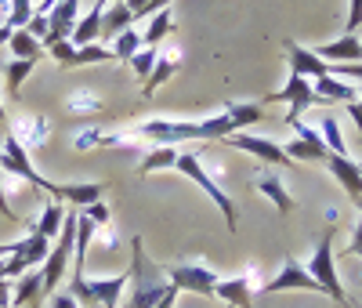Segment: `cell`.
<instances>
[{"instance_id":"obj_1","label":"cell","mask_w":362,"mask_h":308,"mask_svg":"<svg viewBox=\"0 0 362 308\" xmlns=\"http://www.w3.org/2000/svg\"><path fill=\"white\" fill-rule=\"evenodd\" d=\"M264 116V105L261 102H225L221 113L214 116H203V120H145V123H134L131 135L138 142H148V145H185V142H225L228 135L250 127Z\"/></svg>"},{"instance_id":"obj_2","label":"cell","mask_w":362,"mask_h":308,"mask_svg":"<svg viewBox=\"0 0 362 308\" xmlns=\"http://www.w3.org/2000/svg\"><path fill=\"white\" fill-rule=\"evenodd\" d=\"M337 210H326V229H322V239H319V246L312 251V258L305 261V268H308V275L322 287V294H329L337 304H344V308H358V301L355 297H348L344 294V287H341V280H337V258H334V236H337Z\"/></svg>"},{"instance_id":"obj_3","label":"cell","mask_w":362,"mask_h":308,"mask_svg":"<svg viewBox=\"0 0 362 308\" xmlns=\"http://www.w3.org/2000/svg\"><path fill=\"white\" fill-rule=\"evenodd\" d=\"M131 280H134V290L127 294L124 308H156L167 297V290L174 287L167 275H163V268H156L153 261L145 258L141 236L131 243Z\"/></svg>"},{"instance_id":"obj_4","label":"cell","mask_w":362,"mask_h":308,"mask_svg":"<svg viewBox=\"0 0 362 308\" xmlns=\"http://www.w3.org/2000/svg\"><path fill=\"white\" fill-rule=\"evenodd\" d=\"M177 171L185 174L192 185H199V189H203V196H210V200H214V207L221 210V218H225L228 232H235V229H239V210H235L232 196H228V193L221 189V185L214 181V174L206 171V164H203V156H199V152H181V156H177Z\"/></svg>"},{"instance_id":"obj_5","label":"cell","mask_w":362,"mask_h":308,"mask_svg":"<svg viewBox=\"0 0 362 308\" xmlns=\"http://www.w3.org/2000/svg\"><path fill=\"white\" fill-rule=\"evenodd\" d=\"M127 283H131V272L112 275V280H87L83 275V280H69L66 294H73L83 308H116L124 290H127Z\"/></svg>"},{"instance_id":"obj_6","label":"cell","mask_w":362,"mask_h":308,"mask_svg":"<svg viewBox=\"0 0 362 308\" xmlns=\"http://www.w3.org/2000/svg\"><path fill=\"white\" fill-rule=\"evenodd\" d=\"M163 275L177 287V290H189V294H199V297H214L218 294V283L221 275L214 268H206L203 258H185V261H174L163 268Z\"/></svg>"},{"instance_id":"obj_7","label":"cell","mask_w":362,"mask_h":308,"mask_svg":"<svg viewBox=\"0 0 362 308\" xmlns=\"http://www.w3.org/2000/svg\"><path fill=\"white\" fill-rule=\"evenodd\" d=\"M272 102H290V120H300L305 116V109H312V105H334L329 98H322L319 91L312 87V80L308 76H297V73H290V80L276 91V95H268V98H261V105H272Z\"/></svg>"},{"instance_id":"obj_8","label":"cell","mask_w":362,"mask_h":308,"mask_svg":"<svg viewBox=\"0 0 362 308\" xmlns=\"http://www.w3.org/2000/svg\"><path fill=\"white\" fill-rule=\"evenodd\" d=\"M225 145H232L239 152H250V156H257L264 167H293V160L286 156V149L276 138H261V135H250V131H235V135L225 138Z\"/></svg>"},{"instance_id":"obj_9","label":"cell","mask_w":362,"mask_h":308,"mask_svg":"<svg viewBox=\"0 0 362 308\" xmlns=\"http://www.w3.org/2000/svg\"><path fill=\"white\" fill-rule=\"evenodd\" d=\"M47 254H51V239H44L40 232H29L18 246V254H11L4 261V275L8 280H18V275H25L29 268H40L47 261Z\"/></svg>"},{"instance_id":"obj_10","label":"cell","mask_w":362,"mask_h":308,"mask_svg":"<svg viewBox=\"0 0 362 308\" xmlns=\"http://www.w3.org/2000/svg\"><path fill=\"white\" fill-rule=\"evenodd\" d=\"M283 290H312V294H322V287L308 275L305 261H297V258H283V268L272 275V280L257 294H283Z\"/></svg>"},{"instance_id":"obj_11","label":"cell","mask_w":362,"mask_h":308,"mask_svg":"<svg viewBox=\"0 0 362 308\" xmlns=\"http://www.w3.org/2000/svg\"><path fill=\"white\" fill-rule=\"evenodd\" d=\"M8 135L25 149V152H40L51 138V120L40 113H25L18 120H8Z\"/></svg>"},{"instance_id":"obj_12","label":"cell","mask_w":362,"mask_h":308,"mask_svg":"<svg viewBox=\"0 0 362 308\" xmlns=\"http://www.w3.org/2000/svg\"><path fill=\"white\" fill-rule=\"evenodd\" d=\"M257 268L250 265L243 275H232V280H221L218 283V294L225 304H235V308H254V294H257Z\"/></svg>"},{"instance_id":"obj_13","label":"cell","mask_w":362,"mask_h":308,"mask_svg":"<svg viewBox=\"0 0 362 308\" xmlns=\"http://www.w3.org/2000/svg\"><path fill=\"white\" fill-rule=\"evenodd\" d=\"M47 193L54 200H66V203H76L80 210L90 207V203H98L105 196V181H51L47 185Z\"/></svg>"},{"instance_id":"obj_14","label":"cell","mask_w":362,"mask_h":308,"mask_svg":"<svg viewBox=\"0 0 362 308\" xmlns=\"http://www.w3.org/2000/svg\"><path fill=\"white\" fill-rule=\"evenodd\" d=\"M283 51H286V62H290V73L308 76V80L329 76V62H322L312 47H300L297 40H286V44H283Z\"/></svg>"},{"instance_id":"obj_15","label":"cell","mask_w":362,"mask_h":308,"mask_svg":"<svg viewBox=\"0 0 362 308\" xmlns=\"http://www.w3.org/2000/svg\"><path fill=\"white\" fill-rule=\"evenodd\" d=\"M76 22H80V0H62V4L47 15V40H44V47L58 44V40H69Z\"/></svg>"},{"instance_id":"obj_16","label":"cell","mask_w":362,"mask_h":308,"mask_svg":"<svg viewBox=\"0 0 362 308\" xmlns=\"http://www.w3.org/2000/svg\"><path fill=\"white\" fill-rule=\"evenodd\" d=\"M254 189H257L261 196H268L272 203H276V210L283 214V218H286V214L297 207L293 193L283 185V178H279V174H272V171H257V178H254Z\"/></svg>"},{"instance_id":"obj_17","label":"cell","mask_w":362,"mask_h":308,"mask_svg":"<svg viewBox=\"0 0 362 308\" xmlns=\"http://www.w3.org/2000/svg\"><path fill=\"white\" fill-rule=\"evenodd\" d=\"M112 4V0H95V8H90L80 22H76V29H73V47H87V44H98V37H102V18H105V8Z\"/></svg>"},{"instance_id":"obj_18","label":"cell","mask_w":362,"mask_h":308,"mask_svg":"<svg viewBox=\"0 0 362 308\" xmlns=\"http://www.w3.org/2000/svg\"><path fill=\"white\" fill-rule=\"evenodd\" d=\"M326 167L334 171V178L341 181V189L355 200H362V167L351 160V156H326Z\"/></svg>"},{"instance_id":"obj_19","label":"cell","mask_w":362,"mask_h":308,"mask_svg":"<svg viewBox=\"0 0 362 308\" xmlns=\"http://www.w3.org/2000/svg\"><path fill=\"white\" fill-rule=\"evenodd\" d=\"M134 25V11L127 8V0H112V4L105 8V18H102V47H109V40H116L124 29Z\"/></svg>"},{"instance_id":"obj_20","label":"cell","mask_w":362,"mask_h":308,"mask_svg":"<svg viewBox=\"0 0 362 308\" xmlns=\"http://www.w3.org/2000/svg\"><path fill=\"white\" fill-rule=\"evenodd\" d=\"M177 69H181V55H177V51H160V58H156V69L148 73V80H145V87H141V95H145V98H153L156 91H160V87H163V84H167V80H170Z\"/></svg>"},{"instance_id":"obj_21","label":"cell","mask_w":362,"mask_h":308,"mask_svg":"<svg viewBox=\"0 0 362 308\" xmlns=\"http://www.w3.org/2000/svg\"><path fill=\"white\" fill-rule=\"evenodd\" d=\"M177 156L181 152L174 149V145H148L145 149V156L138 160V174L145 178V174H156V171H167V167H177Z\"/></svg>"},{"instance_id":"obj_22","label":"cell","mask_w":362,"mask_h":308,"mask_svg":"<svg viewBox=\"0 0 362 308\" xmlns=\"http://www.w3.org/2000/svg\"><path fill=\"white\" fill-rule=\"evenodd\" d=\"M315 55L326 62V58H334V62H362V40H358V33H344L341 40H334V44H322V47H315Z\"/></svg>"},{"instance_id":"obj_23","label":"cell","mask_w":362,"mask_h":308,"mask_svg":"<svg viewBox=\"0 0 362 308\" xmlns=\"http://www.w3.org/2000/svg\"><path fill=\"white\" fill-rule=\"evenodd\" d=\"M66 113H69V116H98V113H105V102L95 95V91L76 87L73 95L66 98Z\"/></svg>"},{"instance_id":"obj_24","label":"cell","mask_w":362,"mask_h":308,"mask_svg":"<svg viewBox=\"0 0 362 308\" xmlns=\"http://www.w3.org/2000/svg\"><path fill=\"white\" fill-rule=\"evenodd\" d=\"M174 33V11L170 8H163V11H156L153 15V22H148V29L141 33V44L145 47H156L160 40H167Z\"/></svg>"},{"instance_id":"obj_25","label":"cell","mask_w":362,"mask_h":308,"mask_svg":"<svg viewBox=\"0 0 362 308\" xmlns=\"http://www.w3.org/2000/svg\"><path fill=\"white\" fill-rule=\"evenodd\" d=\"M8 47H11V55L15 58H25V62H40L47 51H44V44L37 40V37H29L25 29H15L11 33V40H8Z\"/></svg>"},{"instance_id":"obj_26","label":"cell","mask_w":362,"mask_h":308,"mask_svg":"<svg viewBox=\"0 0 362 308\" xmlns=\"http://www.w3.org/2000/svg\"><path fill=\"white\" fill-rule=\"evenodd\" d=\"M312 87L319 91L322 98H329V102H341V105L355 102V87H348V80H337V76H319Z\"/></svg>"},{"instance_id":"obj_27","label":"cell","mask_w":362,"mask_h":308,"mask_svg":"<svg viewBox=\"0 0 362 308\" xmlns=\"http://www.w3.org/2000/svg\"><path fill=\"white\" fill-rule=\"evenodd\" d=\"M37 69V62H25V58H11L8 66H4V80H8V95L11 98H18L22 95V84H25V76Z\"/></svg>"},{"instance_id":"obj_28","label":"cell","mask_w":362,"mask_h":308,"mask_svg":"<svg viewBox=\"0 0 362 308\" xmlns=\"http://www.w3.org/2000/svg\"><path fill=\"white\" fill-rule=\"evenodd\" d=\"M62 222H66L62 203H44V214H40V222L33 225V232H40L44 239H58V229H62Z\"/></svg>"},{"instance_id":"obj_29","label":"cell","mask_w":362,"mask_h":308,"mask_svg":"<svg viewBox=\"0 0 362 308\" xmlns=\"http://www.w3.org/2000/svg\"><path fill=\"white\" fill-rule=\"evenodd\" d=\"M319 135H322V142H326V152H329V156H348V145H344V138H341L337 116H322Z\"/></svg>"},{"instance_id":"obj_30","label":"cell","mask_w":362,"mask_h":308,"mask_svg":"<svg viewBox=\"0 0 362 308\" xmlns=\"http://www.w3.org/2000/svg\"><path fill=\"white\" fill-rule=\"evenodd\" d=\"M141 47H145V44H141V33H138V29H124V33L112 40V55H116V62H131Z\"/></svg>"},{"instance_id":"obj_31","label":"cell","mask_w":362,"mask_h":308,"mask_svg":"<svg viewBox=\"0 0 362 308\" xmlns=\"http://www.w3.org/2000/svg\"><path fill=\"white\" fill-rule=\"evenodd\" d=\"M112 47H102V44H87V47H76V62H73V69L80 66H102V62H112Z\"/></svg>"},{"instance_id":"obj_32","label":"cell","mask_w":362,"mask_h":308,"mask_svg":"<svg viewBox=\"0 0 362 308\" xmlns=\"http://www.w3.org/2000/svg\"><path fill=\"white\" fill-rule=\"evenodd\" d=\"M156 58H160V47H141V51L127 62V66H131V69H134V76L145 84V80H148V73L156 69Z\"/></svg>"},{"instance_id":"obj_33","label":"cell","mask_w":362,"mask_h":308,"mask_svg":"<svg viewBox=\"0 0 362 308\" xmlns=\"http://www.w3.org/2000/svg\"><path fill=\"white\" fill-rule=\"evenodd\" d=\"M283 149H286V156H290V160H319V164H326V156H329L326 149H315V145L300 142V138H293V142L283 145Z\"/></svg>"},{"instance_id":"obj_34","label":"cell","mask_w":362,"mask_h":308,"mask_svg":"<svg viewBox=\"0 0 362 308\" xmlns=\"http://www.w3.org/2000/svg\"><path fill=\"white\" fill-rule=\"evenodd\" d=\"M54 62H58V66H62V69H73V62H76V47H73V40H58V44H47L44 47Z\"/></svg>"},{"instance_id":"obj_35","label":"cell","mask_w":362,"mask_h":308,"mask_svg":"<svg viewBox=\"0 0 362 308\" xmlns=\"http://www.w3.org/2000/svg\"><path fill=\"white\" fill-rule=\"evenodd\" d=\"M102 131H105V127H83V131H76V135H73V149H76V152L98 149V145H102Z\"/></svg>"},{"instance_id":"obj_36","label":"cell","mask_w":362,"mask_h":308,"mask_svg":"<svg viewBox=\"0 0 362 308\" xmlns=\"http://www.w3.org/2000/svg\"><path fill=\"white\" fill-rule=\"evenodd\" d=\"M29 18H33V4H29V0H11V18H8V25H11V29H25Z\"/></svg>"},{"instance_id":"obj_37","label":"cell","mask_w":362,"mask_h":308,"mask_svg":"<svg viewBox=\"0 0 362 308\" xmlns=\"http://www.w3.org/2000/svg\"><path fill=\"white\" fill-rule=\"evenodd\" d=\"M83 214H87V218L95 222L98 229H102V225H109V218H112V210H109V203H105V200H98V203L83 207Z\"/></svg>"},{"instance_id":"obj_38","label":"cell","mask_w":362,"mask_h":308,"mask_svg":"<svg viewBox=\"0 0 362 308\" xmlns=\"http://www.w3.org/2000/svg\"><path fill=\"white\" fill-rule=\"evenodd\" d=\"M25 33H29V37H37V40L44 44V40H47V15H33V18H29Z\"/></svg>"},{"instance_id":"obj_39","label":"cell","mask_w":362,"mask_h":308,"mask_svg":"<svg viewBox=\"0 0 362 308\" xmlns=\"http://www.w3.org/2000/svg\"><path fill=\"white\" fill-rule=\"evenodd\" d=\"M358 25H362V0H351V4H348V29H344V33H358Z\"/></svg>"},{"instance_id":"obj_40","label":"cell","mask_w":362,"mask_h":308,"mask_svg":"<svg viewBox=\"0 0 362 308\" xmlns=\"http://www.w3.org/2000/svg\"><path fill=\"white\" fill-rule=\"evenodd\" d=\"M344 258H362V218L355 222V236H351V243L344 246Z\"/></svg>"},{"instance_id":"obj_41","label":"cell","mask_w":362,"mask_h":308,"mask_svg":"<svg viewBox=\"0 0 362 308\" xmlns=\"http://www.w3.org/2000/svg\"><path fill=\"white\" fill-rule=\"evenodd\" d=\"M0 214H4V218H8V222H15V225H22V218H18V210H15V207L8 203V193H4V189H0Z\"/></svg>"},{"instance_id":"obj_42","label":"cell","mask_w":362,"mask_h":308,"mask_svg":"<svg viewBox=\"0 0 362 308\" xmlns=\"http://www.w3.org/2000/svg\"><path fill=\"white\" fill-rule=\"evenodd\" d=\"M47 304L51 308H80V301L73 294H54V297H47Z\"/></svg>"},{"instance_id":"obj_43","label":"cell","mask_w":362,"mask_h":308,"mask_svg":"<svg viewBox=\"0 0 362 308\" xmlns=\"http://www.w3.org/2000/svg\"><path fill=\"white\" fill-rule=\"evenodd\" d=\"M95 239H102V246H109V251H112V246L119 243V239H116V232H112L109 225H102V229L95 232Z\"/></svg>"},{"instance_id":"obj_44","label":"cell","mask_w":362,"mask_h":308,"mask_svg":"<svg viewBox=\"0 0 362 308\" xmlns=\"http://www.w3.org/2000/svg\"><path fill=\"white\" fill-rule=\"evenodd\" d=\"M348 116H351V123L358 127V138H362V102H348Z\"/></svg>"},{"instance_id":"obj_45","label":"cell","mask_w":362,"mask_h":308,"mask_svg":"<svg viewBox=\"0 0 362 308\" xmlns=\"http://www.w3.org/2000/svg\"><path fill=\"white\" fill-rule=\"evenodd\" d=\"M145 4H148V0H127V8L134 11V18H141V11H145Z\"/></svg>"},{"instance_id":"obj_46","label":"cell","mask_w":362,"mask_h":308,"mask_svg":"<svg viewBox=\"0 0 362 308\" xmlns=\"http://www.w3.org/2000/svg\"><path fill=\"white\" fill-rule=\"evenodd\" d=\"M11 33H15L11 25H0V44H8V40H11Z\"/></svg>"},{"instance_id":"obj_47","label":"cell","mask_w":362,"mask_h":308,"mask_svg":"<svg viewBox=\"0 0 362 308\" xmlns=\"http://www.w3.org/2000/svg\"><path fill=\"white\" fill-rule=\"evenodd\" d=\"M0 127H8V109H4V102H0Z\"/></svg>"},{"instance_id":"obj_48","label":"cell","mask_w":362,"mask_h":308,"mask_svg":"<svg viewBox=\"0 0 362 308\" xmlns=\"http://www.w3.org/2000/svg\"><path fill=\"white\" fill-rule=\"evenodd\" d=\"M355 102H362V84L355 87Z\"/></svg>"},{"instance_id":"obj_49","label":"cell","mask_w":362,"mask_h":308,"mask_svg":"<svg viewBox=\"0 0 362 308\" xmlns=\"http://www.w3.org/2000/svg\"><path fill=\"white\" fill-rule=\"evenodd\" d=\"M355 207H358V214H362V200H355Z\"/></svg>"},{"instance_id":"obj_50","label":"cell","mask_w":362,"mask_h":308,"mask_svg":"<svg viewBox=\"0 0 362 308\" xmlns=\"http://www.w3.org/2000/svg\"><path fill=\"white\" fill-rule=\"evenodd\" d=\"M4 131H8V127H0V142H4Z\"/></svg>"},{"instance_id":"obj_51","label":"cell","mask_w":362,"mask_h":308,"mask_svg":"<svg viewBox=\"0 0 362 308\" xmlns=\"http://www.w3.org/2000/svg\"><path fill=\"white\" fill-rule=\"evenodd\" d=\"M0 308H11V304H0Z\"/></svg>"}]
</instances>
